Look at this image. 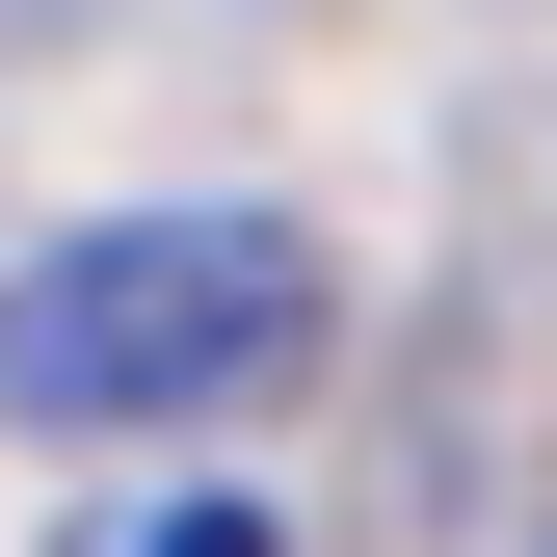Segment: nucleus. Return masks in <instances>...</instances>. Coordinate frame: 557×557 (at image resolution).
I'll return each instance as SVG.
<instances>
[{
  "label": "nucleus",
  "instance_id": "obj_2",
  "mask_svg": "<svg viewBox=\"0 0 557 557\" xmlns=\"http://www.w3.org/2000/svg\"><path fill=\"white\" fill-rule=\"evenodd\" d=\"M107 557H265V505H133Z\"/></svg>",
  "mask_w": 557,
  "mask_h": 557
},
{
  "label": "nucleus",
  "instance_id": "obj_1",
  "mask_svg": "<svg viewBox=\"0 0 557 557\" xmlns=\"http://www.w3.org/2000/svg\"><path fill=\"white\" fill-rule=\"evenodd\" d=\"M345 345V265L293 213H239V186H186V213H81L0 265V398H27L53 451H133V425H265Z\"/></svg>",
  "mask_w": 557,
  "mask_h": 557
}]
</instances>
